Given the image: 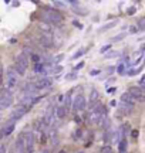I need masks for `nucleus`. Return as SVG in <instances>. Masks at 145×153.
Masks as SVG:
<instances>
[{
    "mask_svg": "<svg viewBox=\"0 0 145 153\" xmlns=\"http://www.w3.org/2000/svg\"><path fill=\"white\" fill-rule=\"evenodd\" d=\"M16 153H26V148H24V142H23V136H20L16 139Z\"/></svg>",
    "mask_w": 145,
    "mask_h": 153,
    "instance_id": "13",
    "label": "nucleus"
},
{
    "mask_svg": "<svg viewBox=\"0 0 145 153\" xmlns=\"http://www.w3.org/2000/svg\"><path fill=\"white\" fill-rule=\"evenodd\" d=\"M23 136V142H24V148H26V152L27 153H34V133L30 131H26L22 133Z\"/></svg>",
    "mask_w": 145,
    "mask_h": 153,
    "instance_id": "3",
    "label": "nucleus"
},
{
    "mask_svg": "<svg viewBox=\"0 0 145 153\" xmlns=\"http://www.w3.org/2000/svg\"><path fill=\"white\" fill-rule=\"evenodd\" d=\"M98 101H100V92H98L97 89H94V88H93V89H91V94H90V99H88V104H90L88 108H90V109H91V108H93V106H94Z\"/></svg>",
    "mask_w": 145,
    "mask_h": 153,
    "instance_id": "11",
    "label": "nucleus"
},
{
    "mask_svg": "<svg viewBox=\"0 0 145 153\" xmlns=\"http://www.w3.org/2000/svg\"><path fill=\"white\" fill-rule=\"evenodd\" d=\"M132 137H135V139L138 137V131H132Z\"/></svg>",
    "mask_w": 145,
    "mask_h": 153,
    "instance_id": "40",
    "label": "nucleus"
},
{
    "mask_svg": "<svg viewBox=\"0 0 145 153\" xmlns=\"http://www.w3.org/2000/svg\"><path fill=\"white\" fill-rule=\"evenodd\" d=\"M118 53H115V51H110V54H105V58H114V57H118Z\"/></svg>",
    "mask_w": 145,
    "mask_h": 153,
    "instance_id": "27",
    "label": "nucleus"
},
{
    "mask_svg": "<svg viewBox=\"0 0 145 153\" xmlns=\"http://www.w3.org/2000/svg\"><path fill=\"white\" fill-rule=\"evenodd\" d=\"M125 62H120V65H118V68H117V71H118V74H124V71H125Z\"/></svg>",
    "mask_w": 145,
    "mask_h": 153,
    "instance_id": "24",
    "label": "nucleus"
},
{
    "mask_svg": "<svg viewBox=\"0 0 145 153\" xmlns=\"http://www.w3.org/2000/svg\"><path fill=\"white\" fill-rule=\"evenodd\" d=\"M1 78H3V70L0 71V85H1Z\"/></svg>",
    "mask_w": 145,
    "mask_h": 153,
    "instance_id": "43",
    "label": "nucleus"
},
{
    "mask_svg": "<svg viewBox=\"0 0 145 153\" xmlns=\"http://www.w3.org/2000/svg\"><path fill=\"white\" fill-rule=\"evenodd\" d=\"M3 137V132H1V129H0V139Z\"/></svg>",
    "mask_w": 145,
    "mask_h": 153,
    "instance_id": "44",
    "label": "nucleus"
},
{
    "mask_svg": "<svg viewBox=\"0 0 145 153\" xmlns=\"http://www.w3.org/2000/svg\"><path fill=\"white\" fill-rule=\"evenodd\" d=\"M54 111H56V115H57V118H58V119H63V118L67 115V109H66L63 105L61 106H57Z\"/></svg>",
    "mask_w": 145,
    "mask_h": 153,
    "instance_id": "15",
    "label": "nucleus"
},
{
    "mask_svg": "<svg viewBox=\"0 0 145 153\" xmlns=\"http://www.w3.org/2000/svg\"><path fill=\"white\" fill-rule=\"evenodd\" d=\"M87 50H88V48H80L75 54L72 55L71 58H72V60H77V58H80V57H83V55L85 54V51H87Z\"/></svg>",
    "mask_w": 145,
    "mask_h": 153,
    "instance_id": "19",
    "label": "nucleus"
},
{
    "mask_svg": "<svg viewBox=\"0 0 145 153\" xmlns=\"http://www.w3.org/2000/svg\"><path fill=\"white\" fill-rule=\"evenodd\" d=\"M135 10H137V9H135L134 6H132V7H131V9H128V10H127V13H128L129 16H131V14H134V13H135Z\"/></svg>",
    "mask_w": 145,
    "mask_h": 153,
    "instance_id": "33",
    "label": "nucleus"
},
{
    "mask_svg": "<svg viewBox=\"0 0 145 153\" xmlns=\"http://www.w3.org/2000/svg\"><path fill=\"white\" fill-rule=\"evenodd\" d=\"M97 74H100V71H98V70H93V71L90 72V75H97Z\"/></svg>",
    "mask_w": 145,
    "mask_h": 153,
    "instance_id": "36",
    "label": "nucleus"
},
{
    "mask_svg": "<svg viewBox=\"0 0 145 153\" xmlns=\"http://www.w3.org/2000/svg\"><path fill=\"white\" fill-rule=\"evenodd\" d=\"M43 19H44V22H49V23H61L64 16H63L61 13L56 9H44L43 10Z\"/></svg>",
    "mask_w": 145,
    "mask_h": 153,
    "instance_id": "2",
    "label": "nucleus"
},
{
    "mask_svg": "<svg viewBox=\"0 0 145 153\" xmlns=\"http://www.w3.org/2000/svg\"><path fill=\"white\" fill-rule=\"evenodd\" d=\"M129 33H138V28H137V26H131V27H129Z\"/></svg>",
    "mask_w": 145,
    "mask_h": 153,
    "instance_id": "32",
    "label": "nucleus"
},
{
    "mask_svg": "<svg viewBox=\"0 0 145 153\" xmlns=\"http://www.w3.org/2000/svg\"><path fill=\"white\" fill-rule=\"evenodd\" d=\"M128 92H129V95L134 98V101H135V99H137V101H140V102H142V101H144V91H142L141 88L131 87Z\"/></svg>",
    "mask_w": 145,
    "mask_h": 153,
    "instance_id": "8",
    "label": "nucleus"
},
{
    "mask_svg": "<svg viewBox=\"0 0 145 153\" xmlns=\"http://www.w3.org/2000/svg\"><path fill=\"white\" fill-rule=\"evenodd\" d=\"M28 112V108L27 106H24V105H17V106H14L13 109H11V114H10V119L14 120L16 122L17 119H20V118H23L24 115Z\"/></svg>",
    "mask_w": 145,
    "mask_h": 153,
    "instance_id": "4",
    "label": "nucleus"
},
{
    "mask_svg": "<svg viewBox=\"0 0 145 153\" xmlns=\"http://www.w3.org/2000/svg\"><path fill=\"white\" fill-rule=\"evenodd\" d=\"M72 11H74L75 14H80V16H85V14L88 13L85 9H81V7H72Z\"/></svg>",
    "mask_w": 145,
    "mask_h": 153,
    "instance_id": "20",
    "label": "nucleus"
},
{
    "mask_svg": "<svg viewBox=\"0 0 145 153\" xmlns=\"http://www.w3.org/2000/svg\"><path fill=\"white\" fill-rule=\"evenodd\" d=\"M51 85H53V79H51V78H47V76H43L41 79L37 81L36 88H37V89H49Z\"/></svg>",
    "mask_w": 145,
    "mask_h": 153,
    "instance_id": "9",
    "label": "nucleus"
},
{
    "mask_svg": "<svg viewBox=\"0 0 145 153\" xmlns=\"http://www.w3.org/2000/svg\"><path fill=\"white\" fill-rule=\"evenodd\" d=\"M0 118H1V116H0Z\"/></svg>",
    "mask_w": 145,
    "mask_h": 153,
    "instance_id": "46",
    "label": "nucleus"
},
{
    "mask_svg": "<svg viewBox=\"0 0 145 153\" xmlns=\"http://www.w3.org/2000/svg\"><path fill=\"white\" fill-rule=\"evenodd\" d=\"M53 6H57V7H63V6H66L64 1H58V0H54L53 1Z\"/></svg>",
    "mask_w": 145,
    "mask_h": 153,
    "instance_id": "28",
    "label": "nucleus"
},
{
    "mask_svg": "<svg viewBox=\"0 0 145 153\" xmlns=\"http://www.w3.org/2000/svg\"><path fill=\"white\" fill-rule=\"evenodd\" d=\"M84 65H85V62H84V61H81V62H78L77 65L74 67V70H75V71H78V70H81Z\"/></svg>",
    "mask_w": 145,
    "mask_h": 153,
    "instance_id": "29",
    "label": "nucleus"
},
{
    "mask_svg": "<svg viewBox=\"0 0 145 153\" xmlns=\"http://www.w3.org/2000/svg\"><path fill=\"white\" fill-rule=\"evenodd\" d=\"M53 119H54V109L53 108H49L47 109V112H46V115H44V118H43V125H46V126H49V125H51V122H53Z\"/></svg>",
    "mask_w": 145,
    "mask_h": 153,
    "instance_id": "12",
    "label": "nucleus"
},
{
    "mask_svg": "<svg viewBox=\"0 0 145 153\" xmlns=\"http://www.w3.org/2000/svg\"><path fill=\"white\" fill-rule=\"evenodd\" d=\"M137 28H138V31H142L145 28V19L144 17H141L140 22H138V26H137Z\"/></svg>",
    "mask_w": 145,
    "mask_h": 153,
    "instance_id": "22",
    "label": "nucleus"
},
{
    "mask_svg": "<svg viewBox=\"0 0 145 153\" xmlns=\"http://www.w3.org/2000/svg\"><path fill=\"white\" fill-rule=\"evenodd\" d=\"M118 153H127V140L121 139L118 142Z\"/></svg>",
    "mask_w": 145,
    "mask_h": 153,
    "instance_id": "16",
    "label": "nucleus"
},
{
    "mask_svg": "<svg viewBox=\"0 0 145 153\" xmlns=\"http://www.w3.org/2000/svg\"><path fill=\"white\" fill-rule=\"evenodd\" d=\"M124 38H125V33H120V34H117L115 37H112L111 41L112 43H117V41H121V40H124Z\"/></svg>",
    "mask_w": 145,
    "mask_h": 153,
    "instance_id": "21",
    "label": "nucleus"
},
{
    "mask_svg": "<svg viewBox=\"0 0 145 153\" xmlns=\"http://www.w3.org/2000/svg\"><path fill=\"white\" fill-rule=\"evenodd\" d=\"M101 152L102 153H112V149H111V146H105V148H102Z\"/></svg>",
    "mask_w": 145,
    "mask_h": 153,
    "instance_id": "31",
    "label": "nucleus"
},
{
    "mask_svg": "<svg viewBox=\"0 0 145 153\" xmlns=\"http://www.w3.org/2000/svg\"><path fill=\"white\" fill-rule=\"evenodd\" d=\"M61 58H63V55H57L56 58H54V62H58V61L61 60Z\"/></svg>",
    "mask_w": 145,
    "mask_h": 153,
    "instance_id": "38",
    "label": "nucleus"
},
{
    "mask_svg": "<svg viewBox=\"0 0 145 153\" xmlns=\"http://www.w3.org/2000/svg\"><path fill=\"white\" fill-rule=\"evenodd\" d=\"M75 78H77V74H75V72H71V74H68V75L66 76L67 81H72V79H75Z\"/></svg>",
    "mask_w": 145,
    "mask_h": 153,
    "instance_id": "26",
    "label": "nucleus"
},
{
    "mask_svg": "<svg viewBox=\"0 0 145 153\" xmlns=\"http://www.w3.org/2000/svg\"><path fill=\"white\" fill-rule=\"evenodd\" d=\"M141 71H142V67L137 68V70H131V71H128V75H129V76H134L135 74H140Z\"/></svg>",
    "mask_w": 145,
    "mask_h": 153,
    "instance_id": "25",
    "label": "nucleus"
},
{
    "mask_svg": "<svg viewBox=\"0 0 145 153\" xmlns=\"http://www.w3.org/2000/svg\"><path fill=\"white\" fill-rule=\"evenodd\" d=\"M144 82H145V78L142 76V78L140 79V87H138V88H141V89H142V88H144Z\"/></svg>",
    "mask_w": 145,
    "mask_h": 153,
    "instance_id": "34",
    "label": "nucleus"
},
{
    "mask_svg": "<svg viewBox=\"0 0 145 153\" xmlns=\"http://www.w3.org/2000/svg\"><path fill=\"white\" fill-rule=\"evenodd\" d=\"M121 102H123V104L129 105V106H134V104H135L134 98L129 95V92H124L123 95H121Z\"/></svg>",
    "mask_w": 145,
    "mask_h": 153,
    "instance_id": "14",
    "label": "nucleus"
},
{
    "mask_svg": "<svg viewBox=\"0 0 145 153\" xmlns=\"http://www.w3.org/2000/svg\"><path fill=\"white\" fill-rule=\"evenodd\" d=\"M74 122H75V123H80V122H81L80 116H75V118H74Z\"/></svg>",
    "mask_w": 145,
    "mask_h": 153,
    "instance_id": "42",
    "label": "nucleus"
},
{
    "mask_svg": "<svg viewBox=\"0 0 145 153\" xmlns=\"http://www.w3.org/2000/svg\"><path fill=\"white\" fill-rule=\"evenodd\" d=\"M111 50V44H108V45H104L102 48H101L100 53H107V51H110Z\"/></svg>",
    "mask_w": 145,
    "mask_h": 153,
    "instance_id": "30",
    "label": "nucleus"
},
{
    "mask_svg": "<svg viewBox=\"0 0 145 153\" xmlns=\"http://www.w3.org/2000/svg\"><path fill=\"white\" fill-rule=\"evenodd\" d=\"M85 105H87V102H85L84 95H77V97L74 98V101L71 102L72 109L75 111V112H78V111H84L85 109Z\"/></svg>",
    "mask_w": 145,
    "mask_h": 153,
    "instance_id": "7",
    "label": "nucleus"
},
{
    "mask_svg": "<svg viewBox=\"0 0 145 153\" xmlns=\"http://www.w3.org/2000/svg\"><path fill=\"white\" fill-rule=\"evenodd\" d=\"M19 81V74L14 71V68H9L7 70V75H6V84L7 88H14Z\"/></svg>",
    "mask_w": 145,
    "mask_h": 153,
    "instance_id": "5",
    "label": "nucleus"
},
{
    "mask_svg": "<svg viewBox=\"0 0 145 153\" xmlns=\"http://www.w3.org/2000/svg\"><path fill=\"white\" fill-rule=\"evenodd\" d=\"M81 132H83V131H80V129H78V131H75V136H77V137H81Z\"/></svg>",
    "mask_w": 145,
    "mask_h": 153,
    "instance_id": "39",
    "label": "nucleus"
},
{
    "mask_svg": "<svg viewBox=\"0 0 145 153\" xmlns=\"http://www.w3.org/2000/svg\"><path fill=\"white\" fill-rule=\"evenodd\" d=\"M72 24H74V26H77V27H80V28H83V26H81L78 22H72Z\"/></svg>",
    "mask_w": 145,
    "mask_h": 153,
    "instance_id": "41",
    "label": "nucleus"
},
{
    "mask_svg": "<svg viewBox=\"0 0 145 153\" xmlns=\"http://www.w3.org/2000/svg\"><path fill=\"white\" fill-rule=\"evenodd\" d=\"M11 104H13V95L9 91H4L0 97V111L7 109Z\"/></svg>",
    "mask_w": 145,
    "mask_h": 153,
    "instance_id": "6",
    "label": "nucleus"
},
{
    "mask_svg": "<svg viewBox=\"0 0 145 153\" xmlns=\"http://www.w3.org/2000/svg\"><path fill=\"white\" fill-rule=\"evenodd\" d=\"M40 28H43V31L49 33V31H50V24H47V23H40Z\"/></svg>",
    "mask_w": 145,
    "mask_h": 153,
    "instance_id": "23",
    "label": "nucleus"
},
{
    "mask_svg": "<svg viewBox=\"0 0 145 153\" xmlns=\"http://www.w3.org/2000/svg\"><path fill=\"white\" fill-rule=\"evenodd\" d=\"M77 153H85V152H84V150H81V152H77Z\"/></svg>",
    "mask_w": 145,
    "mask_h": 153,
    "instance_id": "45",
    "label": "nucleus"
},
{
    "mask_svg": "<svg viewBox=\"0 0 145 153\" xmlns=\"http://www.w3.org/2000/svg\"><path fill=\"white\" fill-rule=\"evenodd\" d=\"M107 92H108V94H114V92H115V88H108V89H107Z\"/></svg>",
    "mask_w": 145,
    "mask_h": 153,
    "instance_id": "37",
    "label": "nucleus"
},
{
    "mask_svg": "<svg viewBox=\"0 0 145 153\" xmlns=\"http://www.w3.org/2000/svg\"><path fill=\"white\" fill-rule=\"evenodd\" d=\"M71 94H72V91H70V92L66 95V99H64V105H63V106H64L66 109H68V108L71 106Z\"/></svg>",
    "mask_w": 145,
    "mask_h": 153,
    "instance_id": "17",
    "label": "nucleus"
},
{
    "mask_svg": "<svg viewBox=\"0 0 145 153\" xmlns=\"http://www.w3.org/2000/svg\"><path fill=\"white\" fill-rule=\"evenodd\" d=\"M0 153H6V146L4 145H0Z\"/></svg>",
    "mask_w": 145,
    "mask_h": 153,
    "instance_id": "35",
    "label": "nucleus"
},
{
    "mask_svg": "<svg viewBox=\"0 0 145 153\" xmlns=\"http://www.w3.org/2000/svg\"><path fill=\"white\" fill-rule=\"evenodd\" d=\"M14 128H16V122L10 119L4 126H3V128H1V132H3V137H4V136H10L11 133H13V131H14Z\"/></svg>",
    "mask_w": 145,
    "mask_h": 153,
    "instance_id": "10",
    "label": "nucleus"
},
{
    "mask_svg": "<svg viewBox=\"0 0 145 153\" xmlns=\"http://www.w3.org/2000/svg\"><path fill=\"white\" fill-rule=\"evenodd\" d=\"M117 26V20H114V22H111V23H107V24H104L102 27L100 28L101 31H107V30H110V28H112V27H115Z\"/></svg>",
    "mask_w": 145,
    "mask_h": 153,
    "instance_id": "18",
    "label": "nucleus"
},
{
    "mask_svg": "<svg viewBox=\"0 0 145 153\" xmlns=\"http://www.w3.org/2000/svg\"><path fill=\"white\" fill-rule=\"evenodd\" d=\"M28 58H27V55H24L23 53H20V54L16 57V62H14V71L19 74V75H24L26 74V71H27V68H28Z\"/></svg>",
    "mask_w": 145,
    "mask_h": 153,
    "instance_id": "1",
    "label": "nucleus"
}]
</instances>
